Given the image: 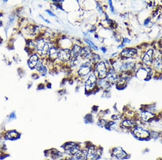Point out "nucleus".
Returning <instances> with one entry per match:
<instances>
[{"label":"nucleus","instance_id":"nucleus-1","mask_svg":"<svg viewBox=\"0 0 162 160\" xmlns=\"http://www.w3.org/2000/svg\"><path fill=\"white\" fill-rule=\"evenodd\" d=\"M36 48L38 51L41 55H46L49 52L50 47L49 44L43 39H39L37 43Z\"/></svg>","mask_w":162,"mask_h":160},{"label":"nucleus","instance_id":"nucleus-2","mask_svg":"<svg viewBox=\"0 0 162 160\" xmlns=\"http://www.w3.org/2000/svg\"><path fill=\"white\" fill-rule=\"evenodd\" d=\"M64 150L66 154L69 155H75L79 150L78 145L75 143H69L64 147Z\"/></svg>","mask_w":162,"mask_h":160},{"label":"nucleus","instance_id":"nucleus-3","mask_svg":"<svg viewBox=\"0 0 162 160\" xmlns=\"http://www.w3.org/2000/svg\"><path fill=\"white\" fill-rule=\"evenodd\" d=\"M96 71L97 72L100 78L102 79L107 77V70L104 62H101L97 64L96 66Z\"/></svg>","mask_w":162,"mask_h":160},{"label":"nucleus","instance_id":"nucleus-4","mask_svg":"<svg viewBox=\"0 0 162 160\" xmlns=\"http://www.w3.org/2000/svg\"><path fill=\"white\" fill-rule=\"evenodd\" d=\"M134 135L139 139H146L150 135L149 131L141 127H137L134 130Z\"/></svg>","mask_w":162,"mask_h":160},{"label":"nucleus","instance_id":"nucleus-5","mask_svg":"<svg viewBox=\"0 0 162 160\" xmlns=\"http://www.w3.org/2000/svg\"><path fill=\"white\" fill-rule=\"evenodd\" d=\"M71 52L69 49H64L58 51V58L62 61H68L71 57Z\"/></svg>","mask_w":162,"mask_h":160},{"label":"nucleus","instance_id":"nucleus-6","mask_svg":"<svg viewBox=\"0 0 162 160\" xmlns=\"http://www.w3.org/2000/svg\"><path fill=\"white\" fill-rule=\"evenodd\" d=\"M98 157V150L94 147H90L87 150V160H96Z\"/></svg>","mask_w":162,"mask_h":160},{"label":"nucleus","instance_id":"nucleus-7","mask_svg":"<svg viewBox=\"0 0 162 160\" xmlns=\"http://www.w3.org/2000/svg\"><path fill=\"white\" fill-rule=\"evenodd\" d=\"M91 70V65L88 63H85L81 65L78 70V74L81 76H85L89 74Z\"/></svg>","mask_w":162,"mask_h":160},{"label":"nucleus","instance_id":"nucleus-8","mask_svg":"<svg viewBox=\"0 0 162 160\" xmlns=\"http://www.w3.org/2000/svg\"><path fill=\"white\" fill-rule=\"evenodd\" d=\"M113 155L117 159H123L127 156V154L121 147H117L114 149L113 151Z\"/></svg>","mask_w":162,"mask_h":160},{"label":"nucleus","instance_id":"nucleus-9","mask_svg":"<svg viewBox=\"0 0 162 160\" xmlns=\"http://www.w3.org/2000/svg\"><path fill=\"white\" fill-rule=\"evenodd\" d=\"M137 53V50L133 48L124 49L121 52V56L125 58H130L133 57Z\"/></svg>","mask_w":162,"mask_h":160},{"label":"nucleus","instance_id":"nucleus-10","mask_svg":"<svg viewBox=\"0 0 162 160\" xmlns=\"http://www.w3.org/2000/svg\"><path fill=\"white\" fill-rule=\"evenodd\" d=\"M96 82V78L95 75L94 74H91L85 82V85L88 88H91L95 85Z\"/></svg>","mask_w":162,"mask_h":160},{"label":"nucleus","instance_id":"nucleus-11","mask_svg":"<svg viewBox=\"0 0 162 160\" xmlns=\"http://www.w3.org/2000/svg\"><path fill=\"white\" fill-rule=\"evenodd\" d=\"M153 54V51L152 49L149 50L146 53L143 59V61L145 64H150L152 62Z\"/></svg>","mask_w":162,"mask_h":160},{"label":"nucleus","instance_id":"nucleus-12","mask_svg":"<svg viewBox=\"0 0 162 160\" xmlns=\"http://www.w3.org/2000/svg\"><path fill=\"white\" fill-rule=\"evenodd\" d=\"M39 57H38V56H37L36 55H33L29 60L28 64H29V67L32 69L35 67L39 62Z\"/></svg>","mask_w":162,"mask_h":160},{"label":"nucleus","instance_id":"nucleus-13","mask_svg":"<svg viewBox=\"0 0 162 160\" xmlns=\"http://www.w3.org/2000/svg\"><path fill=\"white\" fill-rule=\"evenodd\" d=\"M154 114L150 112L143 111L141 113V118L145 121H149L154 118Z\"/></svg>","mask_w":162,"mask_h":160},{"label":"nucleus","instance_id":"nucleus-14","mask_svg":"<svg viewBox=\"0 0 162 160\" xmlns=\"http://www.w3.org/2000/svg\"><path fill=\"white\" fill-rule=\"evenodd\" d=\"M19 134L15 130L8 131L5 134V137L9 140H15L19 137Z\"/></svg>","mask_w":162,"mask_h":160},{"label":"nucleus","instance_id":"nucleus-15","mask_svg":"<svg viewBox=\"0 0 162 160\" xmlns=\"http://www.w3.org/2000/svg\"><path fill=\"white\" fill-rule=\"evenodd\" d=\"M36 68L39 72L41 73L42 76L46 75L47 73V70L46 68L43 65L41 61L39 62V63L36 66Z\"/></svg>","mask_w":162,"mask_h":160},{"label":"nucleus","instance_id":"nucleus-16","mask_svg":"<svg viewBox=\"0 0 162 160\" xmlns=\"http://www.w3.org/2000/svg\"><path fill=\"white\" fill-rule=\"evenodd\" d=\"M91 52V51L90 48L89 47L85 46L81 49L80 55L83 58H86L90 56Z\"/></svg>","mask_w":162,"mask_h":160},{"label":"nucleus","instance_id":"nucleus-17","mask_svg":"<svg viewBox=\"0 0 162 160\" xmlns=\"http://www.w3.org/2000/svg\"><path fill=\"white\" fill-rule=\"evenodd\" d=\"M87 151L85 150H79L75 155V158L77 160H83L86 157Z\"/></svg>","mask_w":162,"mask_h":160},{"label":"nucleus","instance_id":"nucleus-18","mask_svg":"<svg viewBox=\"0 0 162 160\" xmlns=\"http://www.w3.org/2000/svg\"><path fill=\"white\" fill-rule=\"evenodd\" d=\"M154 67L158 70H162V59L161 58H156L153 61Z\"/></svg>","mask_w":162,"mask_h":160},{"label":"nucleus","instance_id":"nucleus-19","mask_svg":"<svg viewBox=\"0 0 162 160\" xmlns=\"http://www.w3.org/2000/svg\"><path fill=\"white\" fill-rule=\"evenodd\" d=\"M80 47L78 46V45H75L73 47V49L72 50V54L73 55V56L76 57H78L80 54V51H81Z\"/></svg>","mask_w":162,"mask_h":160},{"label":"nucleus","instance_id":"nucleus-20","mask_svg":"<svg viewBox=\"0 0 162 160\" xmlns=\"http://www.w3.org/2000/svg\"><path fill=\"white\" fill-rule=\"evenodd\" d=\"M58 51L56 49V48H51L49 50V55L50 58H53V59H56L57 57H58Z\"/></svg>","mask_w":162,"mask_h":160},{"label":"nucleus","instance_id":"nucleus-21","mask_svg":"<svg viewBox=\"0 0 162 160\" xmlns=\"http://www.w3.org/2000/svg\"><path fill=\"white\" fill-rule=\"evenodd\" d=\"M122 125L123 127L124 128H131V127H134V123L131 120H124L122 122Z\"/></svg>","mask_w":162,"mask_h":160},{"label":"nucleus","instance_id":"nucleus-22","mask_svg":"<svg viewBox=\"0 0 162 160\" xmlns=\"http://www.w3.org/2000/svg\"><path fill=\"white\" fill-rule=\"evenodd\" d=\"M107 77H108L109 80H110L111 82L115 81L116 79V75L115 74V72L113 70L110 71V72L108 74Z\"/></svg>","mask_w":162,"mask_h":160},{"label":"nucleus","instance_id":"nucleus-23","mask_svg":"<svg viewBox=\"0 0 162 160\" xmlns=\"http://www.w3.org/2000/svg\"><path fill=\"white\" fill-rule=\"evenodd\" d=\"M85 42L87 43V44H89V45H90V46L91 48H92V49H94V50H98V48H97V46L95 44L91 41H90V39H85Z\"/></svg>","mask_w":162,"mask_h":160},{"label":"nucleus","instance_id":"nucleus-24","mask_svg":"<svg viewBox=\"0 0 162 160\" xmlns=\"http://www.w3.org/2000/svg\"><path fill=\"white\" fill-rule=\"evenodd\" d=\"M109 4H110V9H111V10L112 12H114V7L113 6V4H112V1H109Z\"/></svg>","mask_w":162,"mask_h":160},{"label":"nucleus","instance_id":"nucleus-25","mask_svg":"<svg viewBox=\"0 0 162 160\" xmlns=\"http://www.w3.org/2000/svg\"><path fill=\"white\" fill-rule=\"evenodd\" d=\"M46 11L49 14V15H50V16H55V15L52 12H51L50 11H49V10H46Z\"/></svg>","mask_w":162,"mask_h":160},{"label":"nucleus","instance_id":"nucleus-26","mask_svg":"<svg viewBox=\"0 0 162 160\" xmlns=\"http://www.w3.org/2000/svg\"><path fill=\"white\" fill-rule=\"evenodd\" d=\"M150 18H147L145 21V22H144V24L145 25H146V24H148L149 23V22H150Z\"/></svg>","mask_w":162,"mask_h":160},{"label":"nucleus","instance_id":"nucleus-27","mask_svg":"<svg viewBox=\"0 0 162 160\" xmlns=\"http://www.w3.org/2000/svg\"><path fill=\"white\" fill-rule=\"evenodd\" d=\"M130 42V41L129 39H128V38H125V39H124V43H126L127 42Z\"/></svg>","mask_w":162,"mask_h":160},{"label":"nucleus","instance_id":"nucleus-28","mask_svg":"<svg viewBox=\"0 0 162 160\" xmlns=\"http://www.w3.org/2000/svg\"><path fill=\"white\" fill-rule=\"evenodd\" d=\"M101 50L104 52V53H105L107 51V49L105 48H101Z\"/></svg>","mask_w":162,"mask_h":160},{"label":"nucleus","instance_id":"nucleus-29","mask_svg":"<svg viewBox=\"0 0 162 160\" xmlns=\"http://www.w3.org/2000/svg\"><path fill=\"white\" fill-rule=\"evenodd\" d=\"M42 18H43V19L44 20H45V21L46 22H47V23H50V22H49V21L48 20H47V19H46L45 18H43V17H42Z\"/></svg>","mask_w":162,"mask_h":160},{"label":"nucleus","instance_id":"nucleus-30","mask_svg":"<svg viewBox=\"0 0 162 160\" xmlns=\"http://www.w3.org/2000/svg\"><path fill=\"white\" fill-rule=\"evenodd\" d=\"M124 46V44H122V45H120L118 48H120H120H122V47H123Z\"/></svg>","mask_w":162,"mask_h":160},{"label":"nucleus","instance_id":"nucleus-31","mask_svg":"<svg viewBox=\"0 0 162 160\" xmlns=\"http://www.w3.org/2000/svg\"><path fill=\"white\" fill-rule=\"evenodd\" d=\"M59 160H64V159H59Z\"/></svg>","mask_w":162,"mask_h":160}]
</instances>
